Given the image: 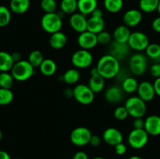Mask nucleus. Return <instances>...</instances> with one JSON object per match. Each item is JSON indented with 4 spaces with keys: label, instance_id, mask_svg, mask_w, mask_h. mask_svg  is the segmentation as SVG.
I'll return each mask as SVG.
<instances>
[{
    "label": "nucleus",
    "instance_id": "obj_1",
    "mask_svg": "<svg viewBox=\"0 0 160 159\" xmlns=\"http://www.w3.org/2000/svg\"><path fill=\"white\" fill-rule=\"evenodd\" d=\"M96 68L98 73L105 79H112L120 72V61L111 55H105L99 59Z\"/></svg>",
    "mask_w": 160,
    "mask_h": 159
},
{
    "label": "nucleus",
    "instance_id": "obj_2",
    "mask_svg": "<svg viewBox=\"0 0 160 159\" xmlns=\"http://www.w3.org/2000/svg\"><path fill=\"white\" fill-rule=\"evenodd\" d=\"M11 74L15 80L26 81L34 74V67L28 60H20L14 64L11 70Z\"/></svg>",
    "mask_w": 160,
    "mask_h": 159
},
{
    "label": "nucleus",
    "instance_id": "obj_3",
    "mask_svg": "<svg viewBox=\"0 0 160 159\" xmlns=\"http://www.w3.org/2000/svg\"><path fill=\"white\" fill-rule=\"evenodd\" d=\"M41 25L45 32L52 34L62 29V18L58 12L45 13L41 20Z\"/></svg>",
    "mask_w": 160,
    "mask_h": 159
},
{
    "label": "nucleus",
    "instance_id": "obj_4",
    "mask_svg": "<svg viewBox=\"0 0 160 159\" xmlns=\"http://www.w3.org/2000/svg\"><path fill=\"white\" fill-rule=\"evenodd\" d=\"M124 106L128 110L129 115L134 118H142L146 113V102L138 96H132L125 101Z\"/></svg>",
    "mask_w": 160,
    "mask_h": 159
},
{
    "label": "nucleus",
    "instance_id": "obj_5",
    "mask_svg": "<svg viewBox=\"0 0 160 159\" xmlns=\"http://www.w3.org/2000/svg\"><path fill=\"white\" fill-rule=\"evenodd\" d=\"M73 98L81 104L84 105L90 104L95 99V94L92 91L89 86L86 84H81L75 86L74 88L73 89Z\"/></svg>",
    "mask_w": 160,
    "mask_h": 159
},
{
    "label": "nucleus",
    "instance_id": "obj_6",
    "mask_svg": "<svg viewBox=\"0 0 160 159\" xmlns=\"http://www.w3.org/2000/svg\"><path fill=\"white\" fill-rule=\"evenodd\" d=\"M130 70L136 76H142L146 72L148 67V61L146 55L141 52L132 55L129 61Z\"/></svg>",
    "mask_w": 160,
    "mask_h": 159
},
{
    "label": "nucleus",
    "instance_id": "obj_7",
    "mask_svg": "<svg viewBox=\"0 0 160 159\" xmlns=\"http://www.w3.org/2000/svg\"><path fill=\"white\" fill-rule=\"evenodd\" d=\"M149 135L145 129H133L128 137V142L134 149H142L148 141Z\"/></svg>",
    "mask_w": 160,
    "mask_h": 159
},
{
    "label": "nucleus",
    "instance_id": "obj_8",
    "mask_svg": "<svg viewBox=\"0 0 160 159\" xmlns=\"http://www.w3.org/2000/svg\"><path fill=\"white\" fill-rule=\"evenodd\" d=\"M92 134L90 129L87 127L80 126L75 128L70 133V141L73 145L78 147H83L89 144Z\"/></svg>",
    "mask_w": 160,
    "mask_h": 159
},
{
    "label": "nucleus",
    "instance_id": "obj_9",
    "mask_svg": "<svg viewBox=\"0 0 160 159\" xmlns=\"http://www.w3.org/2000/svg\"><path fill=\"white\" fill-rule=\"evenodd\" d=\"M128 44L131 49L141 52L142 51H145L147 47L150 44L149 38L145 33L141 31H134L131 33Z\"/></svg>",
    "mask_w": 160,
    "mask_h": 159
},
{
    "label": "nucleus",
    "instance_id": "obj_10",
    "mask_svg": "<svg viewBox=\"0 0 160 159\" xmlns=\"http://www.w3.org/2000/svg\"><path fill=\"white\" fill-rule=\"evenodd\" d=\"M93 62V56L89 50L81 48L75 51L71 57V62L77 69H85L90 66Z\"/></svg>",
    "mask_w": 160,
    "mask_h": 159
},
{
    "label": "nucleus",
    "instance_id": "obj_11",
    "mask_svg": "<svg viewBox=\"0 0 160 159\" xmlns=\"http://www.w3.org/2000/svg\"><path fill=\"white\" fill-rule=\"evenodd\" d=\"M78 44L82 49H92L98 44L97 34L88 31L81 33L78 37Z\"/></svg>",
    "mask_w": 160,
    "mask_h": 159
},
{
    "label": "nucleus",
    "instance_id": "obj_12",
    "mask_svg": "<svg viewBox=\"0 0 160 159\" xmlns=\"http://www.w3.org/2000/svg\"><path fill=\"white\" fill-rule=\"evenodd\" d=\"M138 96L145 102L153 100L156 95L154 85L149 81H142L138 87Z\"/></svg>",
    "mask_w": 160,
    "mask_h": 159
},
{
    "label": "nucleus",
    "instance_id": "obj_13",
    "mask_svg": "<svg viewBox=\"0 0 160 159\" xmlns=\"http://www.w3.org/2000/svg\"><path fill=\"white\" fill-rule=\"evenodd\" d=\"M102 139L107 144L116 146L123 142V134L117 128L109 127L105 129L102 134Z\"/></svg>",
    "mask_w": 160,
    "mask_h": 159
},
{
    "label": "nucleus",
    "instance_id": "obj_14",
    "mask_svg": "<svg viewBox=\"0 0 160 159\" xmlns=\"http://www.w3.org/2000/svg\"><path fill=\"white\" fill-rule=\"evenodd\" d=\"M88 19L81 12H75L70 17V25L72 29L79 34L87 31Z\"/></svg>",
    "mask_w": 160,
    "mask_h": 159
},
{
    "label": "nucleus",
    "instance_id": "obj_15",
    "mask_svg": "<svg viewBox=\"0 0 160 159\" xmlns=\"http://www.w3.org/2000/svg\"><path fill=\"white\" fill-rule=\"evenodd\" d=\"M124 91L121 87L112 85L108 87L105 92V99L111 104H117L123 101Z\"/></svg>",
    "mask_w": 160,
    "mask_h": 159
},
{
    "label": "nucleus",
    "instance_id": "obj_16",
    "mask_svg": "<svg viewBox=\"0 0 160 159\" xmlns=\"http://www.w3.org/2000/svg\"><path fill=\"white\" fill-rule=\"evenodd\" d=\"M142 20V11L137 9H128L125 12L123 17V21L124 25L128 27H134L138 26Z\"/></svg>",
    "mask_w": 160,
    "mask_h": 159
},
{
    "label": "nucleus",
    "instance_id": "obj_17",
    "mask_svg": "<svg viewBox=\"0 0 160 159\" xmlns=\"http://www.w3.org/2000/svg\"><path fill=\"white\" fill-rule=\"evenodd\" d=\"M109 55L115 57L116 59H118L119 61L124 59L128 54L131 50L128 44H122L118 43L117 41H113L109 44Z\"/></svg>",
    "mask_w": 160,
    "mask_h": 159
},
{
    "label": "nucleus",
    "instance_id": "obj_18",
    "mask_svg": "<svg viewBox=\"0 0 160 159\" xmlns=\"http://www.w3.org/2000/svg\"><path fill=\"white\" fill-rule=\"evenodd\" d=\"M145 130L150 136L160 135V116L152 115L145 119Z\"/></svg>",
    "mask_w": 160,
    "mask_h": 159
},
{
    "label": "nucleus",
    "instance_id": "obj_19",
    "mask_svg": "<svg viewBox=\"0 0 160 159\" xmlns=\"http://www.w3.org/2000/svg\"><path fill=\"white\" fill-rule=\"evenodd\" d=\"M131 31L130 27H128L126 25H120L117 26L113 31V39L114 41H117L118 43L127 44L129 41L131 37Z\"/></svg>",
    "mask_w": 160,
    "mask_h": 159
},
{
    "label": "nucleus",
    "instance_id": "obj_20",
    "mask_svg": "<svg viewBox=\"0 0 160 159\" xmlns=\"http://www.w3.org/2000/svg\"><path fill=\"white\" fill-rule=\"evenodd\" d=\"M106 23L102 17H91L88 19L87 31L94 33L95 34H99L104 31Z\"/></svg>",
    "mask_w": 160,
    "mask_h": 159
},
{
    "label": "nucleus",
    "instance_id": "obj_21",
    "mask_svg": "<svg viewBox=\"0 0 160 159\" xmlns=\"http://www.w3.org/2000/svg\"><path fill=\"white\" fill-rule=\"evenodd\" d=\"M49 45L53 49H62L67 43V37L62 31H58L51 34L49 37Z\"/></svg>",
    "mask_w": 160,
    "mask_h": 159
},
{
    "label": "nucleus",
    "instance_id": "obj_22",
    "mask_svg": "<svg viewBox=\"0 0 160 159\" xmlns=\"http://www.w3.org/2000/svg\"><path fill=\"white\" fill-rule=\"evenodd\" d=\"M105 78L102 77L99 73L97 74L91 75V77L89 79L88 86L92 91L95 94L100 93L105 88V85H106V81H105Z\"/></svg>",
    "mask_w": 160,
    "mask_h": 159
},
{
    "label": "nucleus",
    "instance_id": "obj_23",
    "mask_svg": "<svg viewBox=\"0 0 160 159\" xmlns=\"http://www.w3.org/2000/svg\"><path fill=\"white\" fill-rule=\"evenodd\" d=\"M97 0H78V9L84 16L90 15L97 8Z\"/></svg>",
    "mask_w": 160,
    "mask_h": 159
},
{
    "label": "nucleus",
    "instance_id": "obj_24",
    "mask_svg": "<svg viewBox=\"0 0 160 159\" xmlns=\"http://www.w3.org/2000/svg\"><path fill=\"white\" fill-rule=\"evenodd\" d=\"M30 5V0H10L9 9L16 14H23L28 10Z\"/></svg>",
    "mask_w": 160,
    "mask_h": 159
},
{
    "label": "nucleus",
    "instance_id": "obj_25",
    "mask_svg": "<svg viewBox=\"0 0 160 159\" xmlns=\"http://www.w3.org/2000/svg\"><path fill=\"white\" fill-rule=\"evenodd\" d=\"M14 64L11 54L7 51H0V72L11 71Z\"/></svg>",
    "mask_w": 160,
    "mask_h": 159
},
{
    "label": "nucleus",
    "instance_id": "obj_26",
    "mask_svg": "<svg viewBox=\"0 0 160 159\" xmlns=\"http://www.w3.org/2000/svg\"><path fill=\"white\" fill-rule=\"evenodd\" d=\"M41 73L44 76H51L56 73L57 70V65L52 59H45L40 66L38 67Z\"/></svg>",
    "mask_w": 160,
    "mask_h": 159
},
{
    "label": "nucleus",
    "instance_id": "obj_27",
    "mask_svg": "<svg viewBox=\"0 0 160 159\" xmlns=\"http://www.w3.org/2000/svg\"><path fill=\"white\" fill-rule=\"evenodd\" d=\"M121 87L124 93L133 94L138 90L139 84L138 83L137 80L132 76H128L121 83Z\"/></svg>",
    "mask_w": 160,
    "mask_h": 159
},
{
    "label": "nucleus",
    "instance_id": "obj_28",
    "mask_svg": "<svg viewBox=\"0 0 160 159\" xmlns=\"http://www.w3.org/2000/svg\"><path fill=\"white\" fill-rule=\"evenodd\" d=\"M81 73L78 69H70L64 73L62 80L67 84H74L79 81Z\"/></svg>",
    "mask_w": 160,
    "mask_h": 159
},
{
    "label": "nucleus",
    "instance_id": "obj_29",
    "mask_svg": "<svg viewBox=\"0 0 160 159\" xmlns=\"http://www.w3.org/2000/svg\"><path fill=\"white\" fill-rule=\"evenodd\" d=\"M159 0H140L139 7L141 11L144 12H152L157 10Z\"/></svg>",
    "mask_w": 160,
    "mask_h": 159
},
{
    "label": "nucleus",
    "instance_id": "obj_30",
    "mask_svg": "<svg viewBox=\"0 0 160 159\" xmlns=\"http://www.w3.org/2000/svg\"><path fill=\"white\" fill-rule=\"evenodd\" d=\"M61 11L64 14L75 13L78 9V0H62L60 2Z\"/></svg>",
    "mask_w": 160,
    "mask_h": 159
},
{
    "label": "nucleus",
    "instance_id": "obj_31",
    "mask_svg": "<svg viewBox=\"0 0 160 159\" xmlns=\"http://www.w3.org/2000/svg\"><path fill=\"white\" fill-rule=\"evenodd\" d=\"M104 7L111 13L120 12L123 6V0H104Z\"/></svg>",
    "mask_w": 160,
    "mask_h": 159
},
{
    "label": "nucleus",
    "instance_id": "obj_32",
    "mask_svg": "<svg viewBox=\"0 0 160 159\" xmlns=\"http://www.w3.org/2000/svg\"><path fill=\"white\" fill-rule=\"evenodd\" d=\"M45 60V58H44L43 53L42 52L39 50H34V51H31V53L28 55V61L34 67H39L41 65V64L42 63V62Z\"/></svg>",
    "mask_w": 160,
    "mask_h": 159
},
{
    "label": "nucleus",
    "instance_id": "obj_33",
    "mask_svg": "<svg viewBox=\"0 0 160 159\" xmlns=\"http://www.w3.org/2000/svg\"><path fill=\"white\" fill-rule=\"evenodd\" d=\"M14 78L9 72H1L0 73V87L1 88L11 89L13 84Z\"/></svg>",
    "mask_w": 160,
    "mask_h": 159
},
{
    "label": "nucleus",
    "instance_id": "obj_34",
    "mask_svg": "<svg viewBox=\"0 0 160 159\" xmlns=\"http://www.w3.org/2000/svg\"><path fill=\"white\" fill-rule=\"evenodd\" d=\"M146 56L154 60L160 59V45L159 43H150L145 49Z\"/></svg>",
    "mask_w": 160,
    "mask_h": 159
},
{
    "label": "nucleus",
    "instance_id": "obj_35",
    "mask_svg": "<svg viewBox=\"0 0 160 159\" xmlns=\"http://www.w3.org/2000/svg\"><path fill=\"white\" fill-rule=\"evenodd\" d=\"M11 20V10L5 6H0V27L6 26Z\"/></svg>",
    "mask_w": 160,
    "mask_h": 159
},
{
    "label": "nucleus",
    "instance_id": "obj_36",
    "mask_svg": "<svg viewBox=\"0 0 160 159\" xmlns=\"http://www.w3.org/2000/svg\"><path fill=\"white\" fill-rule=\"evenodd\" d=\"M13 100V93L10 89L0 87V105H7Z\"/></svg>",
    "mask_w": 160,
    "mask_h": 159
},
{
    "label": "nucleus",
    "instance_id": "obj_37",
    "mask_svg": "<svg viewBox=\"0 0 160 159\" xmlns=\"http://www.w3.org/2000/svg\"><path fill=\"white\" fill-rule=\"evenodd\" d=\"M41 8L45 13L56 12L57 4L56 0H42L41 1Z\"/></svg>",
    "mask_w": 160,
    "mask_h": 159
},
{
    "label": "nucleus",
    "instance_id": "obj_38",
    "mask_svg": "<svg viewBox=\"0 0 160 159\" xmlns=\"http://www.w3.org/2000/svg\"><path fill=\"white\" fill-rule=\"evenodd\" d=\"M113 115L116 119L119 120V121H123V120H125L128 118V115H129V113H128V110H127L126 107L124 105L118 106L114 110Z\"/></svg>",
    "mask_w": 160,
    "mask_h": 159
},
{
    "label": "nucleus",
    "instance_id": "obj_39",
    "mask_svg": "<svg viewBox=\"0 0 160 159\" xmlns=\"http://www.w3.org/2000/svg\"><path fill=\"white\" fill-rule=\"evenodd\" d=\"M97 39H98V43L100 45H109L112 41V35L108 31H102L97 34Z\"/></svg>",
    "mask_w": 160,
    "mask_h": 159
},
{
    "label": "nucleus",
    "instance_id": "obj_40",
    "mask_svg": "<svg viewBox=\"0 0 160 159\" xmlns=\"http://www.w3.org/2000/svg\"><path fill=\"white\" fill-rule=\"evenodd\" d=\"M150 74L152 76L155 77L156 79L160 77V62L159 63H155L150 67Z\"/></svg>",
    "mask_w": 160,
    "mask_h": 159
},
{
    "label": "nucleus",
    "instance_id": "obj_41",
    "mask_svg": "<svg viewBox=\"0 0 160 159\" xmlns=\"http://www.w3.org/2000/svg\"><path fill=\"white\" fill-rule=\"evenodd\" d=\"M114 150H115V152L117 154L123 155L127 152V146L122 142V143H120L114 146Z\"/></svg>",
    "mask_w": 160,
    "mask_h": 159
},
{
    "label": "nucleus",
    "instance_id": "obj_42",
    "mask_svg": "<svg viewBox=\"0 0 160 159\" xmlns=\"http://www.w3.org/2000/svg\"><path fill=\"white\" fill-rule=\"evenodd\" d=\"M133 126H134V129H144L145 120L142 118H134V122H133Z\"/></svg>",
    "mask_w": 160,
    "mask_h": 159
},
{
    "label": "nucleus",
    "instance_id": "obj_43",
    "mask_svg": "<svg viewBox=\"0 0 160 159\" xmlns=\"http://www.w3.org/2000/svg\"><path fill=\"white\" fill-rule=\"evenodd\" d=\"M101 142H102V139L100 138L99 136L92 135V137H91L89 144L92 145V147H98L101 144Z\"/></svg>",
    "mask_w": 160,
    "mask_h": 159
},
{
    "label": "nucleus",
    "instance_id": "obj_44",
    "mask_svg": "<svg viewBox=\"0 0 160 159\" xmlns=\"http://www.w3.org/2000/svg\"><path fill=\"white\" fill-rule=\"evenodd\" d=\"M72 159H89V157L87 153H85L84 151H80L73 154Z\"/></svg>",
    "mask_w": 160,
    "mask_h": 159
},
{
    "label": "nucleus",
    "instance_id": "obj_45",
    "mask_svg": "<svg viewBox=\"0 0 160 159\" xmlns=\"http://www.w3.org/2000/svg\"><path fill=\"white\" fill-rule=\"evenodd\" d=\"M152 27L154 31L160 33V17H156V19L153 20L152 23Z\"/></svg>",
    "mask_w": 160,
    "mask_h": 159
},
{
    "label": "nucleus",
    "instance_id": "obj_46",
    "mask_svg": "<svg viewBox=\"0 0 160 159\" xmlns=\"http://www.w3.org/2000/svg\"><path fill=\"white\" fill-rule=\"evenodd\" d=\"M153 85H154L155 90H156V95L160 97V77L156 79V80L153 83Z\"/></svg>",
    "mask_w": 160,
    "mask_h": 159
},
{
    "label": "nucleus",
    "instance_id": "obj_47",
    "mask_svg": "<svg viewBox=\"0 0 160 159\" xmlns=\"http://www.w3.org/2000/svg\"><path fill=\"white\" fill-rule=\"evenodd\" d=\"M91 15H92V17H102L103 12L101 9L97 7L96 9L92 12V13L91 14Z\"/></svg>",
    "mask_w": 160,
    "mask_h": 159
},
{
    "label": "nucleus",
    "instance_id": "obj_48",
    "mask_svg": "<svg viewBox=\"0 0 160 159\" xmlns=\"http://www.w3.org/2000/svg\"><path fill=\"white\" fill-rule=\"evenodd\" d=\"M11 55H12V59H13L14 62H19V61L22 60L21 59V54H20V52H18V51H15V52L12 53L11 54Z\"/></svg>",
    "mask_w": 160,
    "mask_h": 159
},
{
    "label": "nucleus",
    "instance_id": "obj_49",
    "mask_svg": "<svg viewBox=\"0 0 160 159\" xmlns=\"http://www.w3.org/2000/svg\"><path fill=\"white\" fill-rule=\"evenodd\" d=\"M0 159H11V157L6 151H0Z\"/></svg>",
    "mask_w": 160,
    "mask_h": 159
},
{
    "label": "nucleus",
    "instance_id": "obj_50",
    "mask_svg": "<svg viewBox=\"0 0 160 159\" xmlns=\"http://www.w3.org/2000/svg\"><path fill=\"white\" fill-rule=\"evenodd\" d=\"M64 95H65L67 98H71V97H73V90H71L70 88H67L64 90Z\"/></svg>",
    "mask_w": 160,
    "mask_h": 159
},
{
    "label": "nucleus",
    "instance_id": "obj_51",
    "mask_svg": "<svg viewBox=\"0 0 160 159\" xmlns=\"http://www.w3.org/2000/svg\"><path fill=\"white\" fill-rule=\"evenodd\" d=\"M128 159H143V158L138 155H133L131 156V157H130Z\"/></svg>",
    "mask_w": 160,
    "mask_h": 159
},
{
    "label": "nucleus",
    "instance_id": "obj_52",
    "mask_svg": "<svg viewBox=\"0 0 160 159\" xmlns=\"http://www.w3.org/2000/svg\"><path fill=\"white\" fill-rule=\"evenodd\" d=\"M157 11H158V12H159V16H160V0H159V5H158Z\"/></svg>",
    "mask_w": 160,
    "mask_h": 159
},
{
    "label": "nucleus",
    "instance_id": "obj_53",
    "mask_svg": "<svg viewBox=\"0 0 160 159\" xmlns=\"http://www.w3.org/2000/svg\"><path fill=\"white\" fill-rule=\"evenodd\" d=\"M92 159H105V158H103V157H95Z\"/></svg>",
    "mask_w": 160,
    "mask_h": 159
},
{
    "label": "nucleus",
    "instance_id": "obj_54",
    "mask_svg": "<svg viewBox=\"0 0 160 159\" xmlns=\"http://www.w3.org/2000/svg\"><path fill=\"white\" fill-rule=\"evenodd\" d=\"M2 131L0 130V140H2Z\"/></svg>",
    "mask_w": 160,
    "mask_h": 159
},
{
    "label": "nucleus",
    "instance_id": "obj_55",
    "mask_svg": "<svg viewBox=\"0 0 160 159\" xmlns=\"http://www.w3.org/2000/svg\"><path fill=\"white\" fill-rule=\"evenodd\" d=\"M15 159H23V158H20V157H17V158H15Z\"/></svg>",
    "mask_w": 160,
    "mask_h": 159
},
{
    "label": "nucleus",
    "instance_id": "obj_56",
    "mask_svg": "<svg viewBox=\"0 0 160 159\" xmlns=\"http://www.w3.org/2000/svg\"><path fill=\"white\" fill-rule=\"evenodd\" d=\"M159 45H160V41H159Z\"/></svg>",
    "mask_w": 160,
    "mask_h": 159
}]
</instances>
